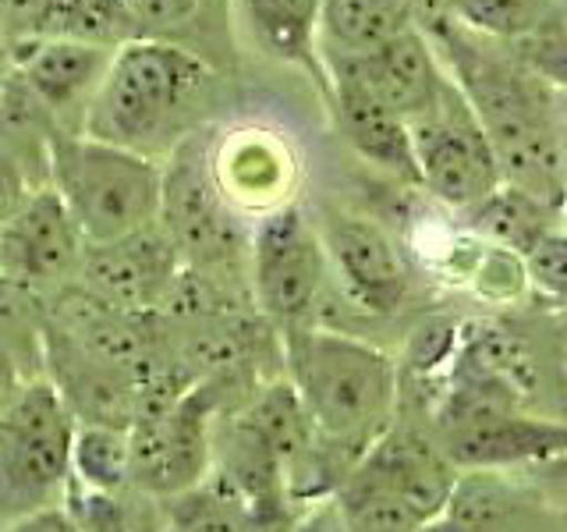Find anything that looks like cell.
<instances>
[{
  "instance_id": "obj_26",
  "label": "cell",
  "mask_w": 567,
  "mask_h": 532,
  "mask_svg": "<svg viewBox=\"0 0 567 532\" xmlns=\"http://www.w3.org/2000/svg\"><path fill=\"white\" fill-rule=\"evenodd\" d=\"M554 0H440L447 18H457L475 32L501 35V40H522L536 29Z\"/></svg>"
},
{
  "instance_id": "obj_6",
  "label": "cell",
  "mask_w": 567,
  "mask_h": 532,
  "mask_svg": "<svg viewBox=\"0 0 567 532\" xmlns=\"http://www.w3.org/2000/svg\"><path fill=\"white\" fill-rule=\"evenodd\" d=\"M159 227L177 245L185 266L230 284L245 266V235L217 177V156L206 135H185L171 150L159 192Z\"/></svg>"
},
{
  "instance_id": "obj_25",
  "label": "cell",
  "mask_w": 567,
  "mask_h": 532,
  "mask_svg": "<svg viewBox=\"0 0 567 532\" xmlns=\"http://www.w3.org/2000/svg\"><path fill=\"white\" fill-rule=\"evenodd\" d=\"M245 4L266 47L284 58H301L312 43L323 0H245Z\"/></svg>"
},
{
  "instance_id": "obj_14",
  "label": "cell",
  "mask_w": 567,
  "mask_h": 532,
  "mask_svg": "<svg viewBox=\"0 0 567 532\" xmlns=\"http://www.w3.org/2000/svg\"><path fill=\"white\" fill-rule=\"evenodd\" d=\"M354 466L401 493L425 522L440 519L457 487L454 461L443 451V443L430 440L422 430H408V426L386 430Z\"/></svg>"
},
{
  "instance_id": "obj_24",
  "label": "cell",
  "mask_w": 567,
  "mask_h": 532,
  "mask_svg": "<svg viewBox=\"0 0 567 532\" xmlns=\"http://www.w3.org/2000/svg\"><path fill=\"white\" fill-rule=\"evenodd\" d=\"M50 40H75L100 50L138 40V29L124 0H61Z\"/></svg>"
},
{
  "instance_id": "obj_5",
  "label": "cell",
  "mask_w": 567,
  "mask_h": 532,
  "mask_svg": "<svg viewBox=\"0 0 567 532\" xmlns=\"http://www.w3.org/2000/svg\"><path fill=\"white\" fill-rule=\"evenodd\" d=\"M75 433V416L47 377L0 412V532L64 508Z\"/></svg>"
},
{
  "instance_id": "obj_7",
  "label": "cell",
  "mask_w": 567,
  "mask_h": 532,
  "mask_svg": "<svg viewBox=\"0 0 567 532\" xmlns=\"http://www.w3.org/2000/svg\"><path fill=\"white\" fill-rule=\"evenodd\" d=\"M440 443L454 469L486 472L518 461H546L567 454V419L522 416L504 390L465 383L443 408Z\"/></svg>"
},
{
  "instance_id": "obj_12",
  "label": "cell",
  "mask_w": 567,
  "mask_h": 532,
  "mask_svg": "<svg viewBox=\"0 0 567 532\" xmlns=\"http://www.w3.org/2000/svg\"><path fill=\"white\" fill-rule=\"evenodd\" d=\"M85 238L50 185L29 192L8 224H0V274L50 295L79 277Z\"/></svg>"
},
{
  "instance_id": "obj_20",
  "label": "cell",
  "mask_w": 567,
  "mask_h": 532,
  "mask_svg": "<svg viewBox=\"0 0 567 532\" xmlns=\"http://www.w3.org/2000/svg\"><path fill=\"white\" fill-rule=\"evenodd\" d=\"M337 504H341L348 532H422L430 525L401 493H394L359 466L337 487Z\"/></svg>"
},
{
  "instance_id": "obj_27",
  "label": "cell",
  "mask_w": 567,
  "mask_h": 532,
  "mask_svg": "<svg viewBox=\"0 0 567 532\" xmlns=\"http://www.w3.org/2000/svg\"><path fill=\"white\" fill-rule=\"evenodd\" d=\"M478 213V227L486 231L489 238L514 245L528 253V245L546 235V206H539L536 200H528L525 192L501 185L486 203L475 206Z\"/></svg>"
},
{
  "instance_id": "obj_31",
  "label": "cell",
  "mask_w": 567,
  "mask_h": 532,
  "mask_svg": "<svg viewBox=\"0 0 567 532\" xmlns=\"http://www.w3.org/2000/svg\"><path fill=\"white\" fill-rule=\"evenodd\" d=\"M32 177L25 174V167L11 156V150L0 142V224H8L14 217V209L29 200L32 192Z\"/></svg>"
},
{
  "instance_id": "obj_29",
  "label": "cell",
  "mask_w": 567,
  "mask_h": 532,
  "mask_svg": "<svg viewBox=\"0 0 567 532\" xmlns=\"http://www.w3.org/2000/svg\"><path fill=\"white\" fill-rule=\"evenodd\" d=\"M227 174L230 177H220V185L227 188H238L241 195L245 192H270L277 188L280 182V164L277 156L262 146V142H252V146H241L235 156L227 160Z\"/></svg>"
},
{
  "instance_id": "obj_3",
  "label": "cell",
  "mask_w": 567,
  "mask_h": 532,
  "mask_svg": "<svg viewBox=\"0 0 567 532\" xmlns=\"http://www.w3.org/2000/svg\"><path fill=\"white\" fill-rule=\"evenodd\" d=\"M209 82L213 71L195 53L159 40H132L114 50L85 111L82 135L153 156V150L177 135Z\"/></svg>"
},
{
  "instance_id": "obj_32",
  "label": "cell",
  "mask_w": 567,
  "mask_h": 532,
  "mask_svg": "<svg viewBox=\"0 0 567 532\" xmlns=\"http://www.w3.org/2000/svg\"><path fill=\"white\" fill-rule=\"evenodd\" d=\"M25 383H32V377L22 369V362H18L14 355H11V348L0 341V412H4V408L18 395H22Z\"/></svg>"
},
{
  "instance_id": "obj_8",
  "label": "cell",
  "mask_w": 567,
  "mask_h": 532,
  "mask_svg": "<svg viewBox=\"0 0 567 532\" xmlns=\"http://www.w3.org/2000/svg\"><path fill=\"white\" fill-rule=\"evenodd\" d=\"M213 390L199 380L182 398L138 416L132 437V487L156 497L159 504L174 501L209 479L213 466Z\"/></svg>"
},
{
  "instance_id": "obj_11",
  "label": "cell",
  "mask_w": 567,
  "mask_h": 532,
  "mask_svg": "<svg viewBox=\"0 0 567 532\" xmlns=\"http://www.w3.org/2000/svg\"><path fill=\"white\" fill-rule=\"evenodd\" d=\"M182 270V253L156 221L121 242L89 245L75 280L111 309L156 316Z\"/></svg>"
},
{
  "instance_id": "obj_1",
  "label": "cell",
  "mask_w": 567,
  "mask_h": 532,
  "mask_svg": "<svg viewBox=\"0 0 567 532\" xmlns=\"http://www.w3.org/2000/svg\"><path fill=\"white\" fill-rule=\"evenodd\" d=\"M451 58L461 75L472 114L496 156L504 185L525 192L546 209H560L567 200V146L549 111V100L532 71H514L489 61L478 47L447 35Z\"/></svg>"
},
{
  "instance_id": "obj_15",
  "label": "cell",
  "mask_w": 567,
  "mask_h": 532,
  "mask_svg": "<svg viewBox=\"0 0 567 532\" xmlns=\"http://www.w3.org/2000/svg\"><path fill=\"white\" fill-rule=\"evenodd\" d=\"M333 61H344L404 124L430 114L436 100L443 96V85H447L436 68L433 47L425 43V35L415 25L404 29L398 40H390L377 53H369V58H333Z\"/></svg>"
},
{
  "instance_id": "obj_4",
  "label": "cell",
  "mask_w": 567,
  "mask_h": 532,
  "mask_svg": "<svg viewBox=\"0 0 567 532\" xmlns=\"http://www.w3.org/2000/svg\"><path fill=\"white\" fill-rule=\"evenodd\" d=\"M50 188L61 195L85 245H106L159 221L164 167L111 142L53 132L47 150Z\"/></svg>"
},
{
  "instance_id": "obj_19",
  "label": "cell",
  "mask_w": 567,
  "mask_h": 532,
  "mask_svg": "<svg viewBox=\"0 0 567 532\" xmlns=\"http://www.w3.org/2000/svg\"><path fill=\"white\" fill-rule=\"evenodd\" d=\"M75 532H164L167 514L159 511V501L138 487L100 493L82 490L71 483L64 501Z\"/></svg>"
},
{
  "instance_id": "obj_17",
  "label": "cell",
  "mask_w": 567,
  "mask_h": 532,
  "mask_svg": "<svg viewBox=\"0 0 567 532\" xmlns=\"http://www.w3.org/2000/svg\"><path fill=\"white\" fill-rule=\"evenodd\" d=\"M333 100H337V121H341V132L354 153L390 174L415 177L419 182L408 124L344 61H333Z\"/></svg>"
},
{
  "instance_id": "obj_9",
  "label": "cell",
  "mask_w": 567,
  "mask_h": 532,
  "mask_svg": "<svg viewBox=\"0 0 567 532\" xmlns=\"http://www.w3.org/2000/svg\"><path fill=\"white\" fill-rule=\"evenodd\" d=\"M327 253L319 231L306 221V213L284 206L266 213L248 248V280L252 298L266 319L284 330L306 327L323 291Z\"/></svg>"
},
{
  "instance_id": "obj_16",
  "label": "cell",
  "mask_w": 567,
  "mask_h": 532,
  "mask_svg": "<svg viewBox=\"0 0 567 532\" xmlns=\"http://www.w3.org/2000/svg\"><path fill=\"white\" fill-rule=\"evenodd\" d=\"M111 50L75 43V40H43L18 58L14 79L40 103V111L53 121L75 106L93 103L96 89L111 68Z\"/></svg>"
},
{
  "instance_id": "obj_28",
  "label": "cell",
  "mask_w": 567,
  "mask_h": 532,
  "mask_svg": "<svg viewBox=\"0 0 567 532\" xmlns=\"http://www.w3.org/2000/svg\"><path fill=\"white\" fill-rule=\"evenodd\" d=\"M528 277L536 288H543L549 298H557L567 306V235H554L546 231L543 238H536L525 253Z\"/></svg>"
},
{
  "instance_id": "obj_34",
  "label": "cell",
  "mask_w": 567,
  "mask_h": 532,
  "mask_svg": "<svg viewBox=\"0 0 567 532\" xmlns=\"http://www.w3.org/2000/svg\"><path fill=\"white\" fill-rule=\"evenodd\" d=\"M564 203H567V200H564Z\"/></svg>"
},
{
  "instance_id": "obj_10",
  "label": "cell",
  "mask_w": 567,
  "mask_h": 532,
  "mask_svg": "<svg viewBox=\"0 0 567 532\" xmlns=\"http://www.w3.org/2000/svg\"><path fill=\"white\" fill-rule=\"evenodd\" d=\"M419 182L451 206H478L504 185L496 156L465 93L443 85L430 114L408 124Z\"/></svg>"
},
{
  "instance_id": "obj_13",
  "label": "cell",
  "mask_w": 567,
  "mask_h": 532,
  "mask_svg": "<svg viewBox=\"0 0 567 532\" xmlns=\"http://www.w3.org/2000/svg\"><path fill=\"white\" fill-rule=\"evenodd\" d=\"M319 238H323L327 266H333L354 309L369 316L398 313L408 291V274L398 245L377 221L354 217V213H327Z\"/></svg>"
},
{
  "instance_id": "obj_33",
  "label": "cell",
  "mask_w": 567,
  "mask_h": 532,
  "mask_svg": "<svg viewBox=\"0 0 567 532\" xmlns=\"http://www.w3.org/2000/svg\"><path fill=\"white\" fill-rule=\"evenodd\" d=\"M539 29H546L560 47H567V0H554V4H549Z\"/></svg>"
},
{
  "instance_id": "obj_18",
  "label": "cell",
  "mask_w": 567,
  "mask_h": 532,
  "mask_svg": "<svg viewBox=\"0 0 567 532\" xmlns=\"http://www.w3.org/2000/svg\"><path fill=\"white\" fill-rule=\"evenodd\" d=\"M408 0H323L319 25L333 47V58H369L404 29H412Z\"/></svg>"
},
{
  "instance_id": "obj_2",
  "label": "cell",
  "mask_w": 567,
  "mask_h": 532,
  "mask_svg": "<svg viewBox=\"0 0 567 532\" xmlns=\"http://www.w3.org/2000/svg\"><path fill=\"white\" fill-rule=\"evenodd\" d=\"M284 355L316 433L333 451L359 461L390 430L398 398L390 359L359 337L316 327L284 330Z\"/></svg>"
},
{
  "instance_id": "obj_21",
  "label": "cell",
  "mask_w": 567,
  "mask_h": 532,
  "mask_svg": "<svg viewBox=\"0 0 567 532\" xmlns=\"http://www.w3.org/2000/svg\"><path fill=\"white\" fill-rule=\"evenodd\" d=\"M71 483L82 490H128L132 487V437L117 426H79L71 454Z\"/></svg>"
},
{
  "instance_id": "obj_22",
  "label": "cell",
  "mask_w": 567,
  "mask_h": 532,
  "mask_svg": "<svg viewBox=\"0 0 567 532\" xmlns=\"http://www.w3.org/2000/svg\"><path fill=\"white\" fill-rule=\"evenodd\" d=\"M43 337H47V306L43 295L29 284L0 274V341L32 380L43 377Z\"/></svg>"
},
{
  "instance_id": "obj_23",
  "label": "cell",
  "mask_w": 567,
  "mask_h": 532,
  "mask_svg": "<svg viewBox=\"0 0 567 532\" xmlns=\"http://www.w3.org/2000/svg\"><path fill=\"white\" fill-rule=\"evenodd\" d=\"M171 532H252V511L224 479L199 483L195 490L167 501Z\"/></svg>"
},
{
  "instance_id": "obj_30",
  "label": "cell",
  "mask_w": 567,
  "mask_h": 532,
  "mask_svg": "<svg viewBox=\"0 0 567 532\" xmlns=\"http://www.w3.org/2000/svg\"><path fill=\"white\" fill-rule=\"evenodd\" d=\"M138 32H167L174 25L188 22L199 8V0H124Z\"/></svg>"
}]
</instances>
